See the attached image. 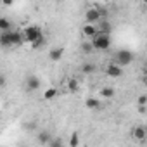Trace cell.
I'll use <instances>...</instances> for the list:
<instances>
[{
  "label": "cell",
  "instance_id": "2e32d148",
  "mask_svg": "<svg viewBox=\"0 0 147 147\" xmlns=\"http://www.w3.org/2000/svg\"><path fill=\"white\" fill-rule=\"evenodd\" d=\"M57 97V88H47L45 92H43V99L45 100H52V99H55Z\"/></svg>",
  "mask_w": 147,
  "mask_h": 147
},
{
  "label": "cell",
  "instance_id": "9c48e42d",
  "mask_svg": "<svg viewBox=\"0 0 147 147\" xmlns=\"http://www.w3.org/2000/svg\"><path fill=\"white\" fill-rule=\"evenodd\" d=\"M131 135H133V138L135 140H138V142H144L145 140V128L142 126V125H138V126H135L133 130H131Z\"/></svg>",
  "mask_w": 147,
  "mask_h": 147
},
{
  "label": "cell",
  "instance_id": "4fadbf2b",
  "mask_svg": "<svg viewBox=\"0 0 147 147\" xmlns=\"http://www.w3.org/2000/svg\"><path fill=\"white\" fill-rule=\"evenodd\" d=\"M85 106H87V109L95 111V109H99V107H100V100H99V99H95V97H88V99L85 100Z\"/></svg>",
  "mask_w": 147,
  "mask_h": 147
},
{
  "label": "cell",
  "instance_id": "6da1fadb",
  "mask_svg": "<svg viewBox=\"0 0 147 147\" xmlns=\"http://www.w3.org/2000/svg\"><path fill=\"white\" fill-rule=\"evenodd\" d=\"M21 43H24V40L21 31L18 30H12L9 33H0V47H16Z\"/></svg>",
  "mask_w": 147,
  "mask_h": 147
},
{
  "label": "cell",
  "instance_id": "ac0fdd59",
  "mask_svg": "<svg viewBox=\"0 0 147 147\" xmlns=\"http://www.w3.org/2000/svg\"><path fill=\"white\" fill-rule=\"evenodd\" d=\"M94 71H95V64H92V62H85L82 66V73H83V75H92Z\"/></svg>",
  "mask_w": 147,
  "mask_h": 147
},
{
  "label": "cell",
  "instance_id": "5b68a950",
  "mask_svg": "<svg viewBox=\"0 0 147 147\" xmlns=\"http://www.w3.org/2000/svg\"><path fill=\"white\" fill-rule=\"evenodd\" d=\"M85 19H87V24H97L100 21V12H99V7H88L85 11Z\"/></svg>",
  "mask_w": 147,
  "mask_h": 147
},
{
  "label": "cell",
  "instance_id": "3957f363",
  "mask_svg": "<svg viewBox=\"0 0 147 147\" xmlns=\"http://www.w3.org/2000/svg\"><path fill=\"white\" fill-rule=\"evenodd\" d=\"M92 47L94 50H107L111 47V35H106V33H97L92 40Z\"/></svg>",
  "mask_w": 147,
  "mask_h": 147
},
{
  "label": "cell",
  "instance_id": "7a4b0ae2",
  "mask_svg": "<svg viewBox=\"0 0 147 147\" xmlns=\"http://www.w3.org/2000/svg\"><path fill=\"white\" fill-rule=\"evenodd\" d=\"M21 35H23L24 43H30V45H31L33 42H36L38 38L43 36V31H42L40 26H36V24H30V26H26L24 30H21Z\"/></svg>",
  "mask_w": 147,
  "mask_h": 147
},
{
  "label": "cell",
  "instance_id": "8fae6325",
  "mask_svg": "<svg viewBox=\"0 0 147 147\" xmlns=\"http://www.w3.org/2000/svg\"><path fill=\"white\" fill-rule=\"evenodd\" d=\"M97 30H99V33H106V35H111V23L107 21V19H104V21H99V24H97Z\"/></svg>",
  "mask_w": 147,
  "mask_h": 147
},
{
  "label": "cell",
  "instance_id": "7402d4cb",
  "mask_svg": "<svg viewBox=\"0 0 147 147\" xmlns=\"http://www.w3.org/2000/svg\"><path fill=\"white\" fill-rule=\"evenodd\" d=\"M147 104V95L145 94H140L138 95V106H145Z\"/></svg>",
  "mask_w": 147,
  "mask_h": 147
},
{
  "label": "cell",
  "instance_id": "d6986e66",
  "mask_svg": "<svg viewBox=\"0 0 147 147\" xmlns=\"http://www.w3.org/2000/svg\"><path fill=\"white\" fill-rule=\"evenodd\" d=\"M78 144H80V135L78 131H73L69 137V147H78Z\"/></svg>",
  "mask_w": 147,
  "mask_h": 147
},
{
  "label": "cell",
  "instance_id": "52a82bcc",
  "mask_svg": "<svg viewBox=\"0 0 147 147\" xmlns=\"http://www.w3.org/2000/svg\"><path fill=\"white\" fill-rule=\"evenodd\" d=\"M106 75L111 76V78H119V76H123V69H121L118 64L109 62V64L106 66Z\"/></svg>",
  "mask_w": 147,
  "mask_h": 147
},
{
  "label": "cell",
  "instance_id": "8992f818",
  "mask_svg": "<svg viewBox=\"0 0 147 147\" xmlns=\"http://www.w3.org/2000/svg\"><path fill=\"white\" fill-rule=\"evenodd\" d=\"M40 78L36 76V75H30L28 78H26V82H24V85H26V90L28 92H35V90H38L40 88Z\"/></svg>",
  "mask_w": 147,
  "mask_h": 147
},
{
  "label": "cell",
  "instance_id": "e0dca14e",
  "mask_svg": "<svg viewBox=\"0 0 147 147\" xmlns=\"http://www.w3.org/2000/svg\"><path fill=\"white\" fill-rule=\"evenodd\" d=\"M100 97H104V99H113V97H114V88H111V87L100 88Z\"/></svg>",
  "mask_w": 147,
  "mask_h": 147
},
{
  "label": "cell",
  "instance_id": "44dd1931",
  "mask_svg": "<svg viewBox=\"0 0 147 147\" xmlns=\"http://www.w3.org/2000/svg\"><path fill=\"white\" fill-rule=\"evenodd\" d=\"M45 45V36H42V38H38L36 42H33L31 43V49H40V47H43Z\"/></svg>",
  "mask_w": 147,
  "mask_h": 147
},
{
  "label": "cell",
  "instance_id": "ba28073f",
  "mask_svg": "<svg viewBox=\"0 0 147 147\" xmlns=\"http://www.w3.org/2000/svg\"><path fill=\"white\" fill-rule=\"evenodd\" d=\"M82 33H83V36L87 38V40H92L97 33H99V30H97V24H83L82 26Z\"/></svg>",
  "mask_w": 147,
  "mask_h": 147
},
{
  "label": "cell",
  "instance_id": "cb8c5ba5",
  "mask_svg": "<svg viewBox=\"0 0 147 147\" xmlns=\"http://www.w3.org/2000/svg\"><path fill=\"white\" fill-rule=\"evenodd\" d=\"M145 111H147L145 106H138V113H140V114H145Z\"/></svg>",
  "mask_w": 147,
  "mask_h": 147
},
{
  "label": "cell",
  "instance_id": "5bb4252c",
  "mask_svg": "<svg viewBox=\"0 0 147 147\" xmlns=\"http://www.w3.org/2000/svg\"><path fill=\"white\" fill-rule=\"evenodd\" d=\"M36 138H38V142H40V144H49V142H52V135H50V131H47V130L38 131Z\"/></svg>",
  "mask_w": 147,
  "mask_h": 147
},
{
  "label": "cell",
  "instance_id": "d4e9b609",
  "mask_svg": "<svg viewBox=\"0 0 147 147\" xmlns=\"http://www.w3.org/2000/svg\"><path fill=\"white\" fill-rule=\"evenodd\" d=\"M52 147H62V145H61V142H59V140H55V142H54V145H52Z\"/></svg>",
  "mask_w": 147,
  "mask_h": 147
},
{
  "label": "cell",
  "instance_id": "7c38bea8",
  "mask_svg": "<svg viewBox=\"0 0 147 147\" xmlns=\"http://www.w3.org/2000/svg\"><path fill=\"white\" fill-rule=\"evenodd\" d=\"M62 55H64V47H55V49L50 50L49 59H50V61H59Z\"/></svg>",
  "mask_w": 147,
  "mask_h": 147
},
{
  "label": "cell",
  "instance_id": "30bf717a",
  "mask_svg": "<svg viewBox=\"0 0 147 147\" xmlns=\"http://www.w3.org/2000/svg\"><path fill=\"white\" fill-rule=\"evenodd\" d=\"M12 30V21L9 18H0V33H9Z\"/></svg>",
  "mask_w": 147,
  "mask_h": 147
},
{
  "label": "cell",
  "instance_id": "ffe728a7",
  "mask_svg": "<svg viewBox=\"0 0 147 147\" xmlns=\"http://www.w3.org/2000/svg\"><path fill=\"white\" fill-rule=\"evenodd\" d=\"M82 52L83 54H92L94 52V47H92V42H82Z\"/></svg>",
  "mask_w": 147,
  "mask_h": 147
},
{
  "label": "cell",
  "instance_id": "277c9868",
  "mask_svg": "<svg viewBox=\"0 0 147 147\" xmlns=\"http://www.w3.org/2000/svg\"><path fill=\"white\" fill-rule=\"evenodd\" d=\"M131 61H133V54L128 50V49H121V50H118L116 54H114V64H118L121 69L125 67V66H128V64H131Z\"/></svg>",
  "mask_w": 147,
  "mask_h": 147
},
{
  "label": "cell",
  "instance_id": "9a60e30c",
  "mask_svg": "<svg viewBox=\"0 0 147 147\" xmlns=\"http://www.w3.org/2000/svg\"><path fill=\"white\" fill-rule=\"evenodd\" d=\"M66 85H67V90H69L71 94H78V90H80V83H78L76 78H69Z\"/></svg>",
  "mask_w": 147,
  "mask_h": 147
},
{
  "label": "cell",
  "instance_id": "603a6c76",
  "mask_svg": "<svg viewBox=\"0 0 147 147\" xmlns=\"http://www.w3.org/2000/svg\"><path fill=\"white\" fill-rule=\"evenodd\" d=\"M7 85V78H5V75H0V88H4Z\"/></svg>",
  "mask_w": 147,
  "mask_h": 147
}]
</instances>
